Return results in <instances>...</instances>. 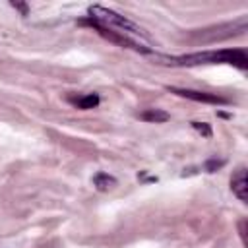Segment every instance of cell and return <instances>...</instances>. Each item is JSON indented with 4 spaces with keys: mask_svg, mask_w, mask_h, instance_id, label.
Instances as JSON below:
<instances>
[{
    "mask_svg": "<svg viewBox=\"0 0 248 248\" xmlns=\"http://www.w3.org/2000/svg\"><path fill=\"white\" fill-rule=\"evenodd\" d=\"M169 93H174L178 97L196 101V103H207V105H229L231 101L227 97H221L217 93H207V91H196V89H184V87H167Z\"/></svg>",
    "mask_w": 248,
    "mask_h": 248,
    "instance_id": "obj_4",
    "label": "cell"
},
{
    "mask_svg": "<svg viewBox=\"0 0 248 248\" xmlns=\"http://www.w3.org/2000/svg\"><path fill=\"white\" fill-rule=\"evenodd\" d=\"M165 64L169 66H202V64H231L238 70L248 68V54L244 48H213V50H200L182 56H167Z\"/></svg>",
    "mask_w": 248,
    "mask_h": 248,
    "instance_id": "obj_1",
    "label": "cell"
},
{
    "mask_svg": "<svg viewBox=\"0 0 248 248\" xmlns=\"http://www.w3.org/2000/svg\"><path fill=\"white\" fill-rule=\"evenodd\" d=\"M246 188H248V182H246V169L244 167H238L232 176H231V190L232 194L246 203Z\"/></svg>",
    "mask_w": 248,
    "mask_h": 248,
    "instance_id": "obj_5",
    "label": "cell"
},
{
    "mask_svg": "<svg viewBox=\"0 0 248 248\" xmlns=\"http://www.w3.org/2000/svg\"><path fill=\"white\" fill-rule=\"evenodd\" d=\"M192 124V128L198 132V134H202L203 138H211L213 136V130H211V126L207 124V122H198V120H194V122H190Z\"/></svg>",
    "mask_w": 248,
    "mask_h": 248,
    "instance_id": "obj_9",
    "label": "cell"
},
{
    "mask_svg": "<svg viewBox=\"0 0 248 248\" xmlns=\"http://www.w3.org/2000/svg\"><path fill=\"white\" fill-rule=\"evenodd\" d=\"M10 6L16 8V10H19L21 16H27V14H29V6H27L25 2H10Z\"/></svg>",
    "mask_w": 248,
    "mask_h": 248,
    "instance_id": "obj_11",
    "label": "cell"
},
{
    "mask_svg": "<svg viewBox=\"0 0 248 248\" xmlns=\"http://www.w3.org/2000/svg\"><path fill=\"white\" fill-rule=\"evenodd\" d=\"M138 180H141V182H157V176H149L147 172H140Z\"/></svg>",
    "mask_w": 248,
    "mask_h": 248,
    "instance_id": "obj_12",
    "label": "cell"
},
{
    "mask_svg": "<svg viewBox=\"0 0 248 248\" xmlns=\"http://www.w3.org/2000/svg\"><path fill=\"white\" fill-rule=\"evenodd\" d=\"M244 225H246V221H240V223H238V227H240V236H242V242L246 244V234H244Z\"/></svg>",
    "mask_w": 248,
    "mask_h": 248,
    "instance_id": "obj_13",
    "label": "cell"
},
{
    "mask_svg": "<svg viewBox=\"0 0 248 248\" xmlns=\"http://www.w3.org/2000/svg\"><path fill=\"white\" fill-rule=\"evenodd\" d=\"M78 25L95 29L103 39H107V41H110V43H114V45H118V46L132 48V50L141 52V54H151V48H147V46H143V45H140V43L132 41V39H130V37H126L124 33H118V31H114V29H108V27H105V25L97 23V21H95V19H91L89 16H87V17H83V19H78Z\"/></svg>",
    "mask_w": 248,
    "mask_h": 248,
    "instance_id": "obj_3",
    "label": "cell"
},
{
    "mask_svg": "<svg viewBox=\"0 0 248 248\" xmlns=\"http://www.w3.org/2000/svg\"><path fill=\"white\" fill-rule=\"evenodd\" d=\"M87 14H89L91 19H95L97 23H101V25H105V27H108V29H114V31L124 33V35H126V33H134V35H140V37L149 39V33H147V31H143L138 23L130 21L126 16L116 14L114 10H108V8H105V6L95 4V6H89Z\"/></svg>",
    "mask_w": 248,
    "mask_h": 248,
    "instance_id": "obj_2",
    "label": "cell"
},
{
    "mask_svg": "<svg viewBox=\"0 0 248 248\" xmlns=\"http://www.w3.org/2000/svg\"><path fill=\"white\" fill-rule=\"evenodd\" d=\"M68 103H72L76 108H81V110H89V108H95L99 107L101 99L97 93H87V95H79V97H68Z\"/></svg>",
    "mask_w": 248,
    "mask_h": 248,
    "instance_id": "obj_6",
    "label": "cell"
},
{
    "mask_svg": "<svg viewBox=\"0 0 248 248\" xmlns=\"http://www.w3.org/2000/svg\"><path fill=\"white\" fill-rule=\"evenodd\" d=\"M93 186L99 190V192H108L116 186V178L108 172H97L93 176Z\"/></svg>",
    "mask_w": 248,
    "mask_h": 248,
    "instance_id": "obj_7",
    "label": "cell"
},
{
    "mask_svg": "<svg viewBox=\"0 0 248 248\" xmlns=\"http://www.w3.org/2000/svg\"><path fill=\"white\" fill-rule=\"evenodd\" d=\"M223 165H225V159H207V161L203 163V170H205V172H215V170H219Z\"/></svg>",
    "mask_w": 248,
    "mask_h": 248,
    "instance_id": "obj_10",
    "label": "cell"
},
{
    "mask_svg": "<svg viewBox=\"0 0 248 248\" xmlns=\"http://www.w3.org/2000/svg\"><path fill=\"white\" fill-rule=\"evenodd\" d=\"M140 118L145 120V122H155L157 124V122H167L170 118V114L167 110H161V108H145L140 114Z\"/></svg>",
    "mask_w": 248,
    "mask_h": 248,
    "instance_id": "obj_8",
    "label": "cell"
}]
</instances>
